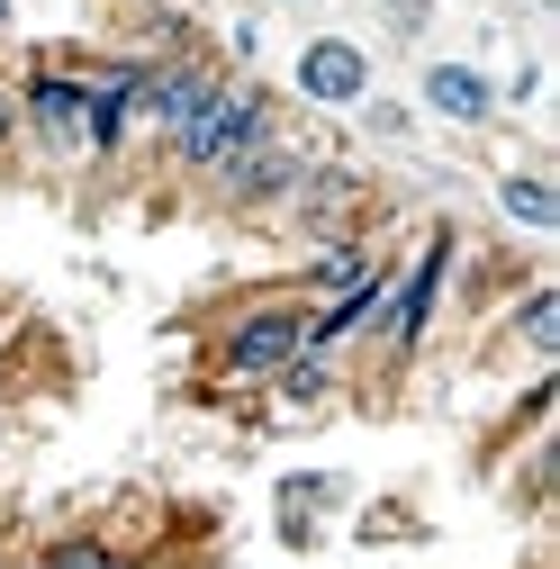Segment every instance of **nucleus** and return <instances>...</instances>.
Returning <instances> with one entry per match:
<instances>
[{"instance_id": "obj_1", "label": "nucleus", "mask_w": 560, "mask_h": 569, "mask_svg": "<svg viewBox=\"0 0 560 569\" xmlns=\"http://www.w3.org/2000/svg\"><path fill=\"white\" fill-rule=\"evenodd\" d=\"M262 136H271V91H262V82H218V100H208L199 127L172 146V163H181L190 181H218L236 154L262 146Z\"/></svg>"}, {"instance_id": "obj_2", "label": "nucleus", "mask_w": 560, "mask_h": 569, "mask_svg": "<svg viewBox=\"0 0 560 569\" xmlns=\"http://www.w3.org/2000/svg\"><path fill=\"white\" fill-rule=\"evenodd\" d=\"M290 352H308V308H299V299H271V308H244V317L227 326L218 371H227L236 389H271Z\"/></svg>"}, {"instance_id": "obj_3", "label": "nucleus", "mask_w": 560, "mask_h": 569, "mask_svg": "<svg viewBox=\"0 0 560 569\" xmlns=\"http://www.w3.org/2000/svg\"><path fill=\"white\" fill-rule=\"evenodd\" d=\"M452 227H434L426 236V253H416V271L407 280H389V299H380V317H371V335L389 343V362H407L416 343H426V326H434V308H443V280H452Z\"/></svg>"}, {"instance_id": "obj_4", "label": "nucleus", "mask_w": 560, "mask_h": 569, "mask_svg": "<svg viewBox=\"0 0 560 569\" xmlns=\"http://www.w3.org/2000/svg\"><path fill=\"white\" fill-rule=\"evenodd\" d=\"M218 63H199V54H172V63H146V109H136V118H146L154 136H163V154L181 146V136L199 127V109L208 100H218Z\"/></svg>"}, {"instance_id": "obj_5", "label": "nucleus", "mask_w": 560, "mask_h": 569, "mask_svg": "<svg viewBox=\"0 0 560 569\" xmlns=\"http://www.w3.org/2000/svg\"><path fill=\"white\" fill-rule=\"evenodd\" d=\"M299 172H308V154H299V146H280V127H271L262 146H253V154H236V163H227L218 181H208V190H218V199L236 208V218H262V208H290Z\"/></svg>"}, {"instance_id": "obj_6", "label": "nucleus", "mask_w": 560, "mask_h": 569, "mask_svg": "<svg viewBox=\"0 0 560 569\" xmlns=\"http://www.w3.org/2000/svg\"><path fill=\"white\" fill-rule=\"evenodd\" d=\"M82 100H91V82H82V73H54V63H46V73L19 82V127L37 136L46 154L73 163V154H82Z\"/></svg>"}, {"instance_id": "obj_7", "label": "nucleus", "mask_w": 560, "mask_h": 569, "mask_svg": "<svg viewBox=\"0 0 560 569\" xmlns=\"http://www.w3.org/2000/svg\"><path fill=\"white\" fill-rule=\"evenodd\" d=\"M290 82H299L308 109H362V100H371V54H362L353 37H308Z\"/></svg>"}, {"instance_id": "obj_8", "label": "nucleus", "mask_w": 560, "mask_h": 569, "mask_svg": "<svg viewBox=\"0 0 560 569\" xmlns=\"http://www.w3.org/2000/svg\"><path fill=\"white\" fill-rule=\"evenodd\" d=\"M136 109H146V63H109V73H91V100H82V154L109 163L127 146Z\"/></svg>"}, {"instance_id": "obj_9", "label": "nucleus", "mask_w": 560, "mask_h": 569, "mask_svg": "<svg viewBox=\"0 0 560 569\" xmlns=\"http://www.w3.org/2000/svg\"><path fill=\"white\" fill-rule=\"evenodd\" d=\"M416 91H426V109L452 118V127H488V118H498V82H488L479 63H426Z\"/></svg>"}, {"instance_id": "obj_10", "label": "nucleus", "mask_w": 560, "mask_h": 569, "mask_svg": "<svg viewBox=\"0 0 560 569\" xmlns=\"http://www.w3.org/2000/svg\"><path fill=\"white\" fill-rule=\"evenodd\" d=\"M498 208H507L516 227H533V236L560 227V190H551L542 172H507V181H498Z\"/></svg>"}, {"instance_id": "obj_11", "label": "nucleus", "mask_w": 560, "mask_h": 569, "mask_svg": "<svg viewBox=\"0 0 560 569\" xmlns=\"http://www.w3.org/2000/svg\"><path fill=\"white\" fill-rule=\"evenodd\" d=\"M271 389L290 398V407H326V398H334V352H290Z\"/></svg>"}, {"instance_id": "obj_12", "label": "nucleus", "mask_w": 560, "mask_h": 569, "mask_svg": "<svg viewBox=\"0 0 560 569\" xmlns=\"http://www.w3.org/2000/svg\"><path fill=\"white\" fill-rule=\"evenodd\" d=\"M28 569H136V560H127V551H109L100 533H73V542H46Z\"/></svg>"}, {"instance_id": "obj_13", "label": "nucleus", "mask_w": 560, "mask_h": 569, "mask_svg": "<svg viewBox=\"0 0 560 569\" xmlns=\"http://www.w3.org/2000/svg\"><path fill=\"white\" fill-rule=\"evenodd\" d=\"M371 262H380L371 244H353V236H334V244L317 253V299H334V290H353V280H362Z\"/></svg>"}, {"instance_id": "obj_14", "label": "nucleus", "mask_w": 560, "mask_h": 569, "mask_svg": "<svg viewBox=\"0 0 560 569\" xmlns=\"http://www.w3.org/2000/svg\"><path fill=\"white\" fill-rule=\"evenodd\" d=\"M516 335H524V352H560V290H524V308H516Z\"/></svg>"}, {"instance_id": "obj_15", "label": "nucleus", "mask_w": 560, "mask_h": 569, "mask_svg": "<svg viewBox=\"0 0 560 569\" xmlns=\"http://www.w3.org/2000/svg\"><path fill=\"white\" fill-rule=\"evenodd\" d=\"M380 10H389V37H416V28H426V10H434V0H380Z\"/></svg>"}, {"instance_id": "obj_16", "label": "nucleus", "mask_w": 560, "mask_h": 569, "mask_svg": "<svg viewBox=\"0 0 560 569\" xmlns=\"http://www.w3.org/2000/svg\"><path fill=\"white\" fill-rule=\"evenodd\" d=\"M362 109H371V127H380V136H407V109H398V100H362Z\"/></svg>"}, {"instance_id": "obj_17", "label": "nucleus", "mask_w": 560, "mask_h": 569, "mask_svg": "<svg viewBox=\"0 0 560 569\" xmlns=\"http://www.w3.org/2000/svg\"><path fill=\"white\" fill-rule=\"evenodd\" d=\"M10 136H19V91L0 82V146H10Z\"/></svg>"}, {"instance_id": "obj_18", "label": "nucleus", "mask_w": 560, "mask_h": 569, "mask_svg": "<svg viewBox=\"0 0 560 569\" xmlns=\"http://www.w3.org/2000/svg\"><path fill=\"white\" fill-rule=\"evenodd\" d=\"M0 28H10V0H0Z\"/></svg>"}, {"instance_id": "obj_19", "label": "nucleus", "mask_w": 560, "mask_h": 569, "mask_svg": "<svg viewBox=\"0 0 560 569\" xmlns=\"http://www.w3.org/2000/svg\"><path fill=\"white\" fill-rule=\"evenodd\" d=\"M0 343H10V326H0Z\"/></svg>"}]
</instances>
